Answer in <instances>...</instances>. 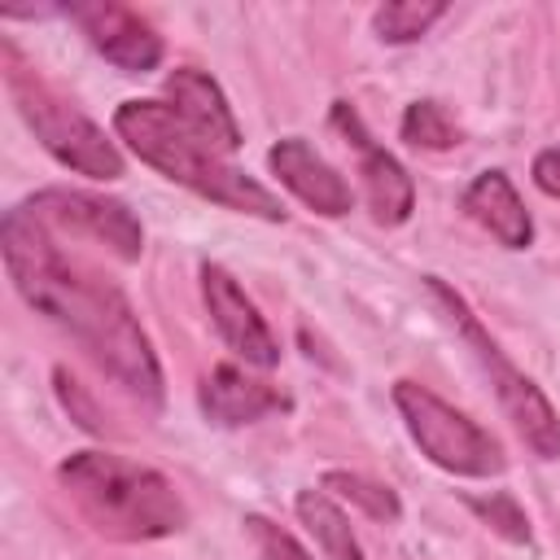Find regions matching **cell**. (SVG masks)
<instances>
[{
  "instance_id": "e0dca14e",
  "label": "cell",
  "mask_w": 560,
  "mask_h": 560,
  "mask_svg": "<svg viewBox=\"0 0 560 560\" xmlns=\"http://www.w3.org/2000/svg\"><path fill=\"white\" fill-rule=\"evenodd\" d=\"M324 486H328L332 494H341L346 503L363 508L372 521H398V516H402L398 494H394L385 481H372V477H363V472H328Z\"/></svg>"
},
{
  "instance_id": "5bb4252c",
  "label": "cell",
  "mask_w": 560,
  "mask_h": 560,
  "mask_svg": "<svg viewBox=\"0 0 560 560\" xmlns=\"http://www.w3.org/2000/svg\"><path fill=\"white\" fill-rule=\"evenodd\" d=\"M464 210L472 223H481L499 245L508 249H525L534 241V223H529V210L521 201V192L512 188V179L503 171H481L468 192H464Z\"/></svg>"
},
{
  "instance_id": "ffe728a7",
  "label": "cell",
  "mask_w": 560,
  "mask_h": 560,
  "mask_svg": "<svg viewBox=\"0 0 560 560\" xmlns=\"http://www.w3.org/2000/svg\"><path fill=\"white\" fill-rule=\"evenodd\" d=\"M245 525H249V534H254V542H258V556L262 560H315L311 551H302L298 547V538L293 534H284L280 525H271L267 516H245Z\"/></svg>"
},
{
  "instance_id": "7c38bea8",
  "label": "cell",
  "mask_w": 560,
  "mask_h": 560,
  "mask_svg": "<svg viewBox=\"0 0 560 560\" xmlns=\"http://www.w3.org/2000/svg\"><path fill=\"white\" fill-rule=\"evenodd\" d=\"M166 92H171L175 114H179L201 140H210L223 158H232V153L241 149V127H236V118H232V109H228L219 83H214L206 70H197V66L171 70Z\"/></svg>"
},
{
  "instance_id": "6da1fadb",
  "label": "cell",
  "mask_w": 560,
  "mask_h": 560,
  "mask_svg": "<svg viewBox=\"0 0 560 560\" xmlns=\"http://www.w3.org/2000/svg\"><path fill=\"white\" fill-rule=\"evenodd\" d=\"M0 254L9 267V280L18 293L44 311L52 324H61L127 394L158 407L162 402V368L149 346V332L140 328L131 302L118 284H109L101 271H92L79 258H66L52 232L22 206L4 210L0 219Z\"/></svg>"
},
{
  "instance_id": "8fae6325",
  "label": "cell",
  "mask_w": 560,
  "mask_h": 560,
  "mask_svg": "<svg viewBox=\"0 0 560 560\" xmlns=\"http://www.w3.org/2000/svg\"><path fill=\"white\" fill-rule=\"evenodd\" d=\"M267 162H271V171L280 175V184H284L293 197H302L315 214L337 219V214H346V210L354 206L350 184H346V179L337 175V166H328L302 136L276 140L271 153H267Z\"/></svg>"
},
{
  "instance_id": "9a60e30c",
  "label": "cell",
  "mask_w": 560,
  "mask_h": 560,
  "mask_svg": "<svg viewBox=\"0 0 560 560\" xmlns=\"http://www.w3.org/2000/svg\"><path fill=\"white\" fill-rule=\"evenodd\" d=\"M293 508H298V521L306 525V534L319 542V551L328 560H368L363 547H359V538H354V529H350V521H346V512L328 494L302 490L293 499Z\"/></svg>"
},
{
  "instance_id": "ac0fdd59",
  "label": "cell",
  "mask_w": 560,
  "mask_h": 560,
  "mask_svg": "<svg viewBox=\"0 0 560 560\" xmlns=\"http://www.w3.org/2000/svg\"><path fill=\"white\" fill-rule=\"evenodd\" d=\"M402 140H411L416 149H451L459 144V127L438 101H416L402 114Z\"/></svg>"
},
{
  "instance_id": "ba28073f",
  "label": "cell",
  "mask_w": 560,
  "mask_h": 560,
  "mask_svg": "<svg viewBox=\"0 0 560 560\" xmlns=\"http://www.w3.org/2000/svg\"><path fill=\"white\" fill-rule=\"evenodd\" d=\"M66 13L83 26V35L92 39V48L114 61L127 74H144L162 61V35L127 4L114 0H92V4H66Z\"/></svg>"
},
{
  "instance_id": "44dd1931",
  "label": "cell",
  "mask_w": 560,
  "mask_h": 560,
  "mask_svg": "<svg viewBox=\"0 0 560 560\" xmlns=\"http://www.w3.org/2000/svg\"><path fill=\"white\" fill-rule=\"evenodd\" d=\"M534 184L547 192V197H560V144L556 149H542L534 158Z\"/></svg>"
},
{
  "instance_id": "4fadbf2b",
  "label": "cell",
  "mask_w": 560,
  "mask_h": 560,
  "mask_svg": "<svg viewBox=\"0 0 560 560\" xmlns=\"http://www.w3.org/2000/svg\"><path fill=\"white\" fill-rule=\"evenodd\" d=\"M284 407H289V398L276 385L249 376L236 363H219L201 385V411L214 424H249L271 411H284Z\"/></svg>"
},
{
  "instance_id": "2e32d148",
  "label": "cell",
  "mask_w": 560,
  "mask_h": 560,
  "mask_svg": "<svg viewBox=\"0 0 560 560\" xmlns=\"http://www.w3.org/2000/svg\"><path fill=\"white\" fill-rule=\"evenodd\" d=\"M442 13H446V4H438V0H429V4H420V0H394V4H381V9L372 13V26H376V35H381L385 44H411V39H420Z\"/></svg>"
},
{
  "instance_id": "7a4b0ae2",
  "label": "cell",
  "mask_w": 560,
  "mask_h": 560,
  "mask_svg": "<svg viewBox=\"0 0 560 560\" xmlns=\"http://www.w3.org/2000/svg\"><path fill=\"white\" fill-rule=\"evenodd\" d=\"M114 131L118 140H127V149L149 162L153 171H162L166 179L228 206V210H241V214H258V219H271L280 223L284 219V206L271 188H262L258 179H249L241 166H232L210 140H201L179 114L175 105H162V101H122L114 109Z\"/></svg>"
},
{
  "instance_id": "3957f363",
  "label": "cell",
  "mask_w": 560,
  "mask_h": 560,
  "mask_svg": "<svg viewBox=\"0 0 560 560\" xmlns=\"http://www.w3.org/2000/svg\"><path fill=\"white\" fill-rule=\"evenodd\" d=\"M66 494L83 512V521L118 542H153L179 534L188 525V508L175 486L127 455L109 451H74L57 468Z\"/></svg>"
},
{
  "instance_id": "5b68a950",
  "label": "cell",
  "mask_w": 560,
  "mask_h": 560,
  "mask_svg": "<svg viewBox=\"0 0 560 560\" xmlns=\"http://www.w3.org/2000/svg\"><path fill=\"white\" fill-rule=\"evenodd\" d=\"M424 284H429V293L442 302V311L451 315V324L464 332V341L472 346V354H477V363L486 368V376H490V385H494V394H499V407L508 411V420L516 424V433L529 442V451H534L538 459H556V455H560V416H556V407L547 402V394H542L521 368H512V359L499 350V341L481 328V319L468 311V302H464L446 280L424 276Z\"/></svg>"
},
{
  "instance_id": "d6986e66",
  "label": "cell",
  "mask_w": 560,
  "mask_h": 560,
  "mask_svg": "<svg viewBox=\"0 0 560 560\" xmlns=\"http://www.w3.org/2000/svg\"><path fill=\"white\" fill-rule=\"evenodd\" d=\"M468 508L508 542H529V521L512 494H490V499H468Z\"/></svg>"
},
{
  "instance_id": "52a82bcc",
  "label": "cell",
  "mask_w": 560,
  "mask_h": 560,
  "mask_svg": "<svg viewBox=\"0 0 560 560\" xmlns=\"http://www.w3.org/2000/svg\"><path fill=\"white\" fill-rule=\"evenodd\" d=\"M26 210L44 223V228H70V232H83V236H96L105 241L118 258H140L144 249V232L136 223V214L114 201V197H96V192H70V188H48V192H35L26 201Z\"/></svg>"
},
{
  "instance_id": "9c48e42d",
  "label": "cell",
  "mask_w": 560,
  "mask_h": 560,
  "mask_svg": "<svg viewBox=\"0 0 560 560\" xmlns=\"http://www.w3.org/2000/svg\"><path fill=\"white\" fill-rule=\"evenodd\" d=\"M201 298H206V311L219 328V337L254 368H276L280 363V346L267 328V319L258 315V306L245 298V289L219 267V262H206L201 267Z\"/></svg>"
},
{
  "instance_id": "30bf717a",
  "label": "cell",
  "mask_w": 560,
  "mask_h": 560,
  "mask_svg": "<svg viewBox=\"0 0 560 560\" xmlns=\"http://www.w3.org/2000/svg\"><path fill=\"white\" fill-rule=\"evenodd\" d=\"M332 127L354 144V153H359V175H363V192H368V206H372V214H376V223H402L407 214H411V206H416V188H411V175L398 166V158L394 153H385L372 136H368V127H363V118L346 105V101H332Z\"/></svg>"
},
{
  "instance_id": "8992f818",
  "label": "cell",
  "mask_w": 560,
  "mask_h": 560,
  "mask_svg": "<svg viewBox=\"0 0 560 560\" xmlns=\"http://www.w3.org/2000/svg\"><path fill=\"white\" fill-rule=\"evenodd\" d=\"M394 407L411 433V442L446 472L455 477H499L503 472V446L494 433H486L477 420H468L464 411H455L451 402H442L433 389L416 385V381H398L394 385Z\"/></svg>"
},
{
  "instance_id": "277c9868",
  "label": "cell",
  "mask_w": 560,
  "mask_h": 560,
  "mask_svg": "<svg viewBox=\"0 0 560 560\" xmlns=\"http://www.w3.org/2000/svg\"><path fill=\"white\" fill-rule=\"evenodd\" d=\"M4 83H9V96L18 101V114L26 118V127L35 131V140L70 171L79 175H92V179H118L122 175V153L114 140H105V131L83 114L74 109L61 92H52L22 57L18 48L4 39Z\"/></svg>"
}]
</instances>
